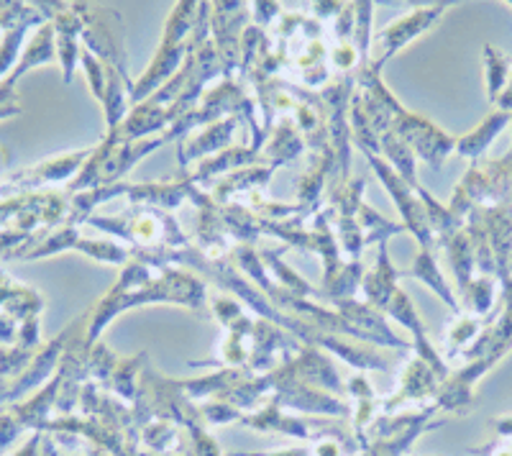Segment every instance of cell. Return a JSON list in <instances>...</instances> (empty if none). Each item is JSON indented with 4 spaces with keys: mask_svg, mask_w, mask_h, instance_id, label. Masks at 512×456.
I'll return each instance as SVG.
<instances>
[{
    "mask_svg": "<svg viewBox=\"0 0 512 456\" xmlns=\"http://www.w3.org/2000/svg\"><path fill=\"white\" fill-rule=\"evenodd\" d=\"M441 11H443V6L438 8V11H423V13H418V16L402 18V21L392 24L387 31H382V36H379V39H382L384 44H387V54L397 52V49H400L402 44H405V41L410 39V36L418 34V31H423L425 26L431 24L433 18H436Z\"/></svg>",
    "mask_w": 512,
    "mask_h": 456,
    "instance_id": "1",
    "label": "cell"
},
{
    "mask_svg": "<svg viewBox=\"0 0 512 456\" xmlns=\"http://www.w3.org/2000/svg\"><path fill=\"white\" fill-rule=\"evenodd\" d=\"M49 59H52V26H44V29L34 36L31 47L26 49V57L18 62L16 72L11 75V82L16 80L18 75H24L29 67L39 65V62H49Z\"/></svg>",
    "mask_w": 512,
    "mask_h": 456,
    "instance_id": "2",
    "label": "cell"
},
{
    "mask_svg": "<svg viewBox=\"0 0 512 456\" xmlns=\"http://www.w3.org/2000/svg\"><path fill=\"white\" fill-rule=\"evenodd\" d=\"M502 123H507V113H500V116L489 118L482 129H479V134L466 136V139L461 141V154H469V157H477V154H482V149L487 147L489 141L495 139L497 131L502 129Z\"/></svg>",
    "mask_w": 512,
    "mask_h": 456,
    "instance_id": "3",
    "label": "cell"
},
{
    "mask_svg": "<svg viewBox=\"0 0 512 456\" xmlns=\"http://www.w3.org/2000/svg\"><path fill=\"white\" fill-rule=\"evenodd\" d=\"M487 59H489V98L497 100L500 85L507 77V59L502 57V54H497L492 47H487Z\"/></svg>",
    "mask_w": 512,
    "mask_h": 456,
    "instance_id": "4",
    "label": "cell"
},
{
    "mask_svg": "<svg viewBox=\"0 0 512 456\" xmlns=\"http://www.w3.org/2000/svg\"><path fill=\"white\" fill-rule=\"evenodd\" d=\"M492 428H495V431L500 433V436H505V439H510V436H512V416L500 418V421L492 423Z\"/></svg>",
    "mask_w": 512,
    "mask_h": 456,
    "instance_id": "5",
    "label": "cell"
},
{
    "mask_svg": "<svg viewBox=\"0 0 512 456\" xmlns=\"http://www.w3.org/2000/svg\"><path fill=\"white\" fill-rule=\"evenodd\" d=\"M241 456H251V454H241ZM256 456H313V449H287V451H277V454H256Z\"/></svg>",
    "mask_w": 512,
    "mask_h": 456,
    "instance_id": "6",
    "label": "cell"
}]
</instances>
